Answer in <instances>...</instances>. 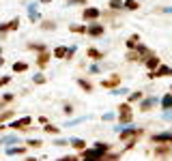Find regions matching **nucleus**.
I'll return each instance as SVG.
<instances>
[{
    "label": "nucleus",
    "mask_w": 172,
    "mask_h": 161,
    "mask_svg": "<svg viewBox=\"0 0 172 161\" xmlns=\"http://www.w3.org/2000/svg\"><path fill=\"white\" fill-rule=\"evenodd\" d=\"M105 150H108V144H97L95 150H86L84 153V159H97V157H101Z\"/></svg>",
    "instance_id": "f257e3e1"
},
{
    "label": "nucleus",
    "mask_w": 172,
    "mask_h": 161,
    "mask_svg": "<svg viewBox=\"0 0 172 161\" xmlns=\"http://www.w3.org/2000/svg\"><path fill=\"white\" fill-rule=\"evenodd\" d=\"M131 121V110H129V105H123L121 108V122H129Z\"/></svg>",
    "instance_id": "f03ea898"
},
{
    "label": "nucleus",
    "mask_w": 172,
    "mask_h": 161,
    "mask_svg": "<svg viewBox=\"0 0 172 161\" xmlns=\"http://www.w3.org/2000/svg\"><path fill=\"white\" fill-rule=\"evenodd\" d=\"M161 75H172V69L170 67H159V69L153 73V78H161Z\"/></svg>",
    "instance_id": "7ed1b4c3"
},
{
    "label": "nucleus",
    "mask_w": 172,
    "mask_h": 161,
    "mask_svg": "<svg viewBox=\"0 0 172 161\" xmlns=\"http://www.w3.org/2000/svg\"><path fill=\"white\" fill-rule=\"evenodd\" d=\"M99 17V9H86L84 11V19H97Z\"/></svg>",
    "instance_id": "20e7f679"
},
{
    "label": "nucleus",
    "mask_w": 172,
    "mask_h": 161,
    "mask_svg": "<svg viewBox=\"0 0 172 161\" xmlns=\"http://www.w3.org/2000/svg\"><path fill=\"white\" fill-rule=\"evenodd\" d=\"M28 17L35 22V19H39V11H37V4H30L28 6Z\"/></svg>",
    "instance_id": "39448f33"
},
{
    "label": "nucleus",
    "mask_w": 172,
    "mask_h": 161,
    "mask_svg": "<svg viewBox=\"0 0 172 161\" xmlns=\"http://www.w3.org/2000/svg\"><path fill=\"white\" fill-rule=\"evenodd\" d=\"M88 35H92V37H99V35H103V28H101V26H97V24H92V26L88 28Z\"/></svg>",
    "instance_id": "423d86ee"
},
{
    "label": "nucleus",
    "mask_w": 172,
    "mask_h": 161,
    "mask_svg": "<svg viewBox=\"0 0 172 161\" xmlns=\"http://www.w3.org/2000/svg\"><path fill=\"white\" fill-rule=\"evenodd\" d=\"M146 65H148V69H157V67H159V60H157L155 56H148V60H146Z\"/></svg>",
    "instance_id": "0eeeda50"
},
{
    "label": "nucleus",
    "mask_w": 172,
    "mask_h": 161,
    "mask_svg": "<svg viewBox=\"0 0 172 161\" xmlns=\"http://www.w3.org/2000/svg\"><path fill=\"white\" fill-rule=\"evenodd\" d=\"M28 125H30V118H28V116H26V118H19V121L13 122V127H15V129H17V127H28Z\"/></svg>",
    "instance_id": "6e6552de"
},
{
    "label": "nucleus",
    "mask_w": 172,
    "mask_h": 161,
    "mask_svg": "<svg viewBox=\"0 0 172 161\" xmlns=\"http://www.w3.org/2000/svg\"><path fill=\"white\" fill-rule=\"evenodd\" d=\"M157 103V99L153 97V99H146V101H142V110H148V108H153Z\"/></svg>",
    "instance_id": "1a4fd4ad"
},
{
    "label": "nucleus",
    "mask_w": 172,
    "mask_h": 161,
    "mask_svg": "<svg viewBox=\"0 0 172 161\" xmlns=\"http://www.w3.org/2000/svg\"><path fill=\"white\" fill-rule=\"evenodd\" d=\"M69 144L73 146V148H84L86 144L82 142V140H78V138H73V140H69Z\"/></svg>",
    "instance_id": "9d476101"
},
{
    "label": "nucleus",
    "mask_w": 172,
    "mask_h": 161,
    "mask_svg": "<svg viewBox=\"0 0 172 161\" xmlns=\"http://www.w3.org/2000/svg\"><path fill=\"white\" fill-rule=\"evenodd\" d=\"M166 140H172V133H159V135H155V142H166Z\"/></svg>",
    "instance_id": "9b49d317"
},
{
    "label": "nucleus",
    "mask_w": 172,
    "mask_h": 161,
    "mask_svg": "<svg viewBox=\"0 0 172 161\" xmlns=\"http://www.w3.org/2000/svg\"><path fill=\"white\" fill-rule=\"evenodd\" d=\"M22 153H24V148H17V146L6 148V155H22Z\"/></svg>",
    "instance_id": "f8f14e48"
},
{
    "label": "nucleus",
    "mask_w": 172,
    "mask_h": 161,
    "mask_svg": "<svg viewBox=\"0 0 172 161\" xmlns=\"http://www.w3.org/2000/svg\"><path fill=\"white\" fill-rule=\"evenodd\" d=\"M2 142H4V144H15V142H19V140H17V135H6V138H2Z\"/></svg>",
    "instance_id": "ddd939ff"
},
{
    "label": "nucleus",
    "mask_w": 172,
    "mask_h": 161,
    "mask_svg": "<svg viewBox=\"0 0 172 161\" xmlns=\"http://www.w3.org/2000/svg\"><path fill=\"white\" fill-rule=\"evenodd\" d=\"M54 56H56V58H62V56H67V47H58V49L54 52Z\"/></svg>",
    "instance_id": "4468645a"
},
{
    "label": "nucleus",
    "mask_w": 172,
    "mask_h": 161,
    "mask_svg": "<svg viewBox=\"0 0 172 161\" xmlns=\"http://www.w3.org/2000/svg\"><path fill=\"white\" fill-rule=\"evenodd\" d=\"M13 71L22 73V71H26V65H24V62H15V65H13Z\"/></svg>",
    "instance_id": "2eb2a0df"
},
{
    "label": "nucleus",
    "mask_w": 172,
    "mask_h": 161,
    "mask_svg": "<svg viewBox=\"0 0 172 161\" xmlns=\"http://www.w3.org/2000/svg\"><path fill=\"white\" fill-rule=\"evenodd\" d=\"M6 26H9V30H15V28H17V26H19V19H17V17H15V19H13V22H9V24H6Z\"/></svg>",
    "instance_id": "dca6fc26"
},
{
    "label": "nucleus",
    "mask_w": 172,
    "mask_h": 161,
    "mask_svg": "<svg viewBox=\"0 0 172 161\" xmlns=\"http://www.w3.org/2000/svg\"><path fill=\"white\" fill-rule=\"evenodd\" d=\"M110 6L112 9H121L123 6V0H110Z\"/></svg>",
    "instance_id": "f3484780"
},
{
    "label": "nucleus",
    "mask_w": 172,
    "mask_h": 161,
    "mask_svg": "<svg viewBox=\"0 0 172 161\" xmlns=\"http://www.w3.org/2000/svg\"><path fill=\"white\" fill-rule=\"evenodd\" d=\"M164 108H172V97H164Z\"/></svg>",
    "instance_id": "a211bd4d"
},
{
    "label": "nucleus",
    "mask_w": 172,
    "mask_h": 161,
    "mask_svg": "<svg viewBox=\"0 0 172 161\" xmlns=\"http://www.w3.org/2000/svg\"><path fill=\"white\" fill-rule=\"evenodd\" d=\"M135 43H138V35H133V37H131V39L127 41V45H129V47H135Z\"/></svg>",
    "instance_id": "6ab92c4d"
},
{
    "label": "nucleus",
    "mask_w": 172,
    "mask_h": 161,
    "mask_svg": "<svg viewBox=\"0 0 172 161\" xmlns=\"http://www.w3.org/2000/svg\"><path fill=\"white\" fill-rule=\"evenodd\" d=\"M112 95H127V88H116V90H112Z\"/></svg>",
    "instance_id": "aec40b11"
},
{
    "label": "nucleus",
    "mask_w": 172,
    "mask_h": 161,
    "mask_svg": "<svg viewBox=\"0 0 172 161\" xmlns=\"http://www.w3.org/2000/svg\"><path fill=\"white\" fill-rule=\"evenodd\" d=\"M123 6H127V9H135L138 4H135L133 0H127V2H123Z\"/></svg>",
    "instance_id": "412c9836"
},
{
    "label": "nucleus",
    "mask_w": 172,
    "mask_h": 161,
    "mask_svg": "<svg viewBox=\"0 0 172 161\" xmlns=\"http://www.w3.org/2000/svg\"><path fill=\"white\" fill-rule=\"evenodd\" d=\"M43 28H45V30H52V28H54V22H43Z\"/></svg>",
    "instance_id": "4be33fe9"
},
{
    "label": "nucleus",
    "mask_w": 172,
    "mask_h": 161,
    "mask_svg": "<svg viewBox=\"0 0 172 161\" xmlns=\"http://www.w3.org/2000/svg\"><path fill=\"white\" fill-rule=\"evenodd\" d=\"M88 54H90V58H101V54H99V52H97V49H90V52H88Z\"/></svg>",
    "instance_id": "5701e85b"
},
{
    "label": "nucleus",
    "mask_w": 172,
    "mask_h": 161,
    "mask_svg": "<svg viewBox=\"0 0 172 161\" xmlns=\"http://www.w3.org/2000/svg\"><path fill=\"white\" fill-rule=\"evenodd\" d=\"M140 97H142V95H140V92H131V97H129V101H138V99H140Z\"/></svg>",
    "instance_id": "b1692460"
},
{
    "label": "nucleus",
    "mask_w": 172,
    "mask_h": 161,
    "mask_svg": "<svg viewBox=\"0 0 172 161\" xmlns=\"http://www.w3.org/2000/svg\"><path fill=\"white\" fill-rule=\"evenodd\" d=\"M45 62H47V54H41V58H39V65H45Z\"/></svg>",
    "instance_id": "393cba45"
},
{
    "label": "nucleus",
    "mask_w": 172,
    "mask_h": 161,
    "mask_svg": "<svg viewBox=\"0 0 172 161\" xmlns=\"http://www.w3.org/2000/svg\"><path fill=\"white\" fill-rule=\"evenodd\" d=\"M35 82H37V84H43V82H45V78L39 73V75H35Z\"/></svg>",
    "instance_id": "a878e982"
},
{
    "label": "nucleus",
    "mask_w": 172,
    "mask_h": 161,
    "mask_svg": "<svg viewBox=\"0 0 172 161\" xmlns=\"http://www.w3.org/2000/svg\"><path fill=\"white\" fill-rule=\"evenodd\" d=\"M71 30H73V32H84V28H82V26H73Z\"/></svg>",
    "instance_id": "bb28decb"
},
{
    "label": "nucleus",
    "mask_w": 172,
    "mask_h": 161,
    "mask_svg": "<svg viewBox=\"0 0 172 161\" xmlns=\"http://www.w3.org/2000/svg\"><path fill=\"white\" fill-rule=\"evenodd\" d=\"M28 144H30V146H39L41 142H39V140H28Z\"/></svg>",
    "instance_id": "cd10ccee"
},
{
    "label": "nucleus",
    "mask_w": 172,
    "mask_h": 161,
    "mask_svg": "<svg viewBox=\"0 0 172 161\" xmlns=\"http://www.w3.org/2000/svg\"><path fill=\"white\" fill-rule=\"evenodd\" d=\"M4 84H9V78H2L0 80V86H4Z\"/></svg>",
    "instance_id": "c85d7f7f"
},
{
    "label": "nucleus",
    "mask_w": 172,
    "mask_h": 161,
    "mask_svg": "<svg viewBox=\"0 0 172 161\" xmlns=\"http://www.w3.org/2000/svg\"><path fill=\"white\" fill-rule=\"evenodd\" d=\"M69 4H75V2H82V0H67Z\"/></svg>",
    "instance_id": "c756f323"
},
{
    "label": "nucleus",
    "mask_w": 172,
    "mask_h": 161,
    "mask_svg": "<svg viewBox=\"0 0 172 161\" xmlns=\"http://www.w3.org/2000/svg\"><path fill=\"white\" fill-rule=\"evenodd\" d=\"M0 67H2V58H0Z\"/></svg>",
    "instance_id": "7c9ffc66"
},
{
    "label": "nucleus",
    "mask_w": 172,
    "mask_h": 161,
    "mask_svg": "<svg viewBox=\"0 0 172 161\" xmlns=\"http://www.w3.org/2000/svg\"><path fill=\"white\" fill-rule=\"evenodd\" d=\"M41 2H49V0H41Z\"/></svg>",
    "instance_id": "2f4dec72"
}]
</instances>
